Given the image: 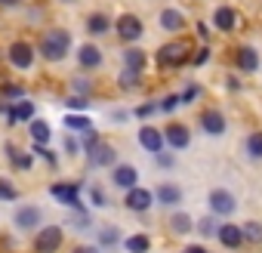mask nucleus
<instances>
[{
	"mask_svg": "<svg viewBox=\"0 0 262 253\" xmlns=\"http://www.w3.org/2000/svg\"><path fill=\"white\" fill-rule=\"evenodd\" d=\"M68 47H71V37H68V31H62V28L47 31V34H43V40H40V53H43L50 62L65 59V56H68Z\"/></svg>",
	"mask_w": 262,
	"mask_h": 253,
	"instance_id": "nucleus-1",
	"label": "nucleus"
},
{
	"mask_svg": "<svg viewBox=\"0 0 262 253\" xmlns=\"http://www.w3.org/2000/svg\"><path fill=\"white\" fill-rule=\"evenodd\" d=\"M188 62V44L176 40V44H164L158 50V65L161 68H176V65H185Z\"/></svg>",
	"mask_w": 262,
	"mask_h": 253,
	"instance_id": "nucleus-2",
	"label": "nucleus"
},
{
	"mask_svg": "<svg viewBox=\"0 0 262 253\" xmlns=\"http://www.w3.org/2000/svg\"><path fill=\"white\" fill-rule=\"evenodd\" d=\"M59 244H62V228H59V225H47V228H40V235L34 238V250H37V253H56Z\"/></svg>",
	"mask_w": 262,
	"mask_h": 253,
	"instance_id": "nucleus-3",
	"label": "nucleus"
},
{
	"mask_svg": "<svg viewBox=\"0 0 262 253\" xmlns=\"http://www.w3.org/2000/svg\"><path fill=\"white\" fill-rule=\"evenodd\" d=\"M114 28H117V34H120V40H126V44H133V40L142 37V22H139L136 16H120V19L114 22Z\"/></svg>",
	"mask_w": 262,
	"mask_h": 253,
	"instance_id": "nucleus-4",
	"label": "nucleus"
},
{
	"mask_svg": "<svg viewBox=\"0 0 262 253\" xmlns=\"http://www.w3.org/2000/svg\"><path fill=\"white\" fill-rule=\"evenodd\" d=\"M210 210H213L216 216H231V213H234V198H231V192L213 188V192H210Z\"/></svg>",
	"mask_w": 262,
	"mask_h": 253,
	"instance_id": "nucleus-5",
	"label": "nucleus"
},
{
	"mask_svg": "<svg viewBox=\"0 0 262 253\" xmlns=\"http://www.w3.org/2000/svg\"><path fill=\"white\" fill-rule=\"evenodd\" d=\"M86 158H90V167H111L117 155H114V149H111V145L96 142V145H90V149H86Z\"/></svg>",
	"mask_w": 262,
	"mask_h": 253,
	"instance_id": "nucleus-6",
	"label": "nucleus"
},
{
	"mask_svg": "<svg viewBox=\"0 0 262 253\" xmlns=\"http://www.w3.org/2000/svg\"><path fill=\"white\" fill-rule=\"evenodd\" d=\"M151 201H155V195H151L148 188H139V185L126 188V207H129V210L142 213V210H148V207H151Z\"/></svg>",
	"mask_w": 262,
	"mask_h": 253,
	"instance_id": "nucleus-7",
	"label": "nucleus"
},
{
	"mask_svg": "<svg viewBox=\"0 0 262 253\" xmlns=\"http://www.w3.org/2000/svg\"><path fill=\"white\" fill-rule=\"evenodd\" d=\"M164 136H167V145L170 149H188V142H191V133H188V126H182V123H170L167 130H164Z\"/></svg>",
	"mask_w": 262,
	"mask_h": 253,
	"instance_id": "nucleus-8",
	"label": "nucleus"
},
{
	"mask_svg": "<svg viewBox=\"0 0 262 253\" xmlns=\"http://www.w3.org/2000/svg\"><path fill=\"white\" fill-rule=\"evenodd\" d=\"M139 142H142V149H148L151 155H161L167 136H164L161 130H155V126H142V130H139Z\"/></svg>",
	"mask_w": 262,
	"mask_h": 253,
	"instance_id": "nucleus-9",
	"label": "nucleus"
},
{
	"mask_svg": "<svg viewBox=\"0 0 262 253\" xmlns=\"http://www.w3.org/2000/svg\"><path fill=\"white\" fill-rule=\"evenodd\" d=\"M237 68L241 71H247V74H253V71H259V53H256V47H250V44H244V47H237Z\"/></svg>",
	"mask_w": 262,
	"mask_h": 253,
	"instance_id": "nucleus-10",
	"label": "nucleus"
},
{
	"mask_svg": "<svg viewBox=\"0 0 262 253\" xmlns=\"http://www.w3.org/2000/svg\"><path fill=\"white\" fill-rule=\"evenodd\" d=\"M50 192H53V198H56L59 204H71V207H80V201H77V192H80V188H77L74 182H56Z\"/></svg>",
	"mask_w": 262,
	"mask_h": 253,
	"instance_id": "nucleus-11",
	"label": "nucleus"
},
{
	"mask_svg": "<svg viewBox=\"0 0 262 253\" xmlns=\"http://www.w3.org/2000/svg\"><path fill=\"white\" fill-rule=\"evenodd\" d=\"M201 126H204L210 136H222L225 133V117L219 111H204L201 114Z\"/></svg>",
	"mask_w": 262,
	"mask_h": 253,
	"instance_id": "nucleus-12",
	"label": "nucleus"
},
{
	"mask_svg": "<svg viewBox=\"0 0 262 253\" xmlns=\"http://www.w3.org/2000/svg\"><path fill=\"white\" fill-rule=\"evenodd\" d=\"M213 25H216L219 31H234V28H237V13H234L231 7H219V10L213 13Z\"/></svg>",
	"mask_w": 262,
	"mask_h": 253,
	"instance_id": "nucleus-13",
	"label": "nucleus"
},
{
	"mask_svg": "<svg viewBox=\"0 0 262 253\" xmlns=\"http://www.w3.org/2000/svg\"><path fill=\"white\" fill-rule=\"evenodd\" d=\"M216 235H219V241H222L225 247H231V250L244 244V228H237V225H231V222L219 225V231H216Z\"/></svg>",
	"mask_w": 262,
	"mask_h": 253,
	"instance_id": "nucleus-14",
	"label": "nucleus"
},
{
	"mask_svg": "<svg viewBox=\"0 0 262 253\" xmlns=\"http://www.w3.org/2000/svg\"><path fill=\"white\" fill-rule=\"evenodd\" d=\"M10 62H13L16 68H31V62H34L31 47H28V44H13V50H10Z\"/></svg>",
	"mask_w": 262,
	"mask_h": 253,
	"instance_id": "nucleus-15",
	"label": "nucleus"
},
{
	"mask_svg": "<svg viewBox=\"0 0 262 253\" xmlns=\"http://www.w3.org/2000/svg\"><path fill=\"white\" fill-rule=\"evenodd\" d=\"M136 179H139L136 167H129V164L114 167V185H120V188H133V185H136Z\"/></svg>",
	"mask_w": 262,
	"mask_h": 253,
	"instance_id": "nucleus-16",
	"label": "nucleus"
},
{
	"mask_svg": "<svg viewBox=\"0 0 262 253\" xmlns=\"http://www.w3.org/2000/svg\"><path fill=\"white\" fill-rule=\"evenodd\" d=\"M182 25H185V16L179 10H164L161 13V28L164 31H179Z\"/></svg>",
	"mask_w": 262,
	"mask_h": 253,
	"instance_id": "nucleus-17",
	"label": "nucleus"
},
{
	"mask_svg": "<svg viewBox=\"0 0 262 253\" xmlns=\"http://www.w3.org/2000/svg\"><path fill=\"white\" fill-rule=\"evenodd\" d=\"M37 219H40V210H37V207H22V210H16V225H19V228H34Z\"/></svg>",
	"mask_w": 262,
	"mask_h": 253,
	"instance_id": "nucleus-18",
	"label": "nucleus"
},
{
	"mask_svg": "<svg viewBox=\"0 0 262 253\" xmlns=\"http://www.w3.org/2000/svg\"><path fill=\"white\" fill-rule=\"evenodd\" d=\"M80 65H83V68H99V65H102V53H99V47H93V44L80 47Z\"/></svg>",
	"mask_w": 262,
	"mask_h": 253,
	"instance_id": "nucleus-19",
	"label": "nucleus"
},
{
	"mask_svg": "<svg viewBox=\"0 0 262 253\" xmlns=\"http://www.w3.org/2000/svg\"><path fill=\"white\" fill-rule=\"evenodd\" d=\"M155 198H158L161 204H179V201H182V192H179V185H170V182H167V185H161V188L155 192Z\"/></svg>",
	"mask_w": 262,
	"mask_h": 253,
	"instance_id": "nucleus-20",
	"label": "nucleus"
},
{
	"mask_svg": "<svg viewBox=\"0 0 262 253\" xmlns=\"http://www.w3.org/2000/svg\"><path fill=\"white\" fill-rule=\"evenodd\" d=\"M31 117H34V105L31 102H19L10 111V123H22V120H31Z\"/></svg>",
	"mask_w": 262,
	"mask_h": 253,
	"instance_id": "nucleus-21",
	"label": "nucleus"
},
{
	"mask_svg": "<svg viewBox=\"0 0 262 253\" xmlns=\"http://www.w3.org/2000/svg\"><path fill=\"white\" fill-rule=\"evenodd\" d=\"M123 62H126V68L142 71V68H145V53H142V50H136V47H129V50L123 53Z\"/></svg>",
	"mask_w": 262,
	"mask_h": 253,
	"instance_id": "nucleus-22",
	"label": "nucleus"
},
{
	"mask_svg": "<svg viewBox=\"0 0 262 253\" xmlns=\"http://www.w3.org/2000/svg\"><path fill=\"white\" fill-rule=\"evenodd\" d=\"M31 136H34L37 145H47L50 142V126H47V120H31Z\"/></svg>",
	"mask_w": 262,
	"mask_h": 253,
	"instance_id": "nucleus-23",
	"label": "nucleus"
},
{
	"mask_svg": "<svg viewBox=\"0 0 262 253\" xmlns=\"http://www.w3.org/2000/svg\"><path fill=\"white\" fill-rule=\"evenodd\" d=\"M148 247H151L148 235H133V238H126V250H129V253H148Z\"/></svg>",
	"mask_w": 262,
	"mask_h": 253,
	"instance_id": "nucleus-24",
	"label": "nucleus"
},
{
	"mask_svg": "<svg viewBox=\"0 0 262 253\" xmlns=\"http://www.w3.org/2000/svg\"><path fill=\"white\" fill-rule=\"evenodd\" d=\"M86 28H90L93 34H105V31H108L111 25H108V19H105L102 13H93V16L86 19Z\"/></svg>",
	"mask_w": 262,
	"mask_h": 253,
	"instance_id": "nucleus-25",
	"label": "nucleus"
},
{
	"mask_svg": "<svg viewBox=\"0 0 262 253\" xmlns=\"http://www.w3.org/2000/svg\"><path fill=\"white\" fill-rule=\"evenodd\" d=\"M170 225H173L176 235H185V231H191V216H188V213H176V216L170 219Z\"/></svg>",
	"mask_w": 262,
	"mask_h": 253,
	"instance_id": "nucleus-26",
	"label": "nucleus"
},
{
	"mask_svg": "<svg viewBox=\"0 0 262 253\" xmlns=\"http://www.w3.org/2000/svg\"><path fill=\"white\" fill-rule=\"evenodd\" d=\"M65 126H71V130H93L90 117H83V114H68L65 117Z\"/></svg>",
	"mask_w": 262,
	"mask_h": 253,
	"instance_id": "nucleus-27",
	"label": "nucleus"
},
{
	"mask_svg": "<svg viewBox=\"0 0 262 253\" xmlns=\"http://www.w3.org/2000/svg\"><path fill=\"white\" fill-rule=\"evenodd\" d=\"M244 238H247L250 244H262V225H259V222H247V225H244Z\"/></svg>",
	"mask_w": 262,
	"mask_h": 253,
	"instance_id": "nucleus-28",
	"label": "nucleus"
},
{
	"mask_svg": "<svg viewBox=\"0 0 262 253\" xmlns=\"http://www.w3.org/2000/svg\"><path fill=\"white\" fill-rule=\"evenodd\" d=\"M247 155H250V158H262V133H250V139H247Z\"/></svg>",
	"mask_w": 262,
	"mask_h": 253,
	"instance_id": "nucleus-29",
	"label": "nucleus"
},
{
	"mask_svg": "<svg viewBox=\"0 0 262 253\" xmlns=\"http://www.w3.org/2000/svg\"><path fill=\"white\" fill-rule=\"evenodd\" d=\"M117 241H120V231H117V228H111V225H108V228H102V235H99V244H105V247H114Z\"/></svg>",
	"mask_w": 262,
	"mask_h": 253,
	"instance_id": "nucleus-30",
	"label": "nucleus"
},
{
	"mask_svg": "<svg viewBox=\"0 0 262 253\" xmlns=\"http://www.w3.org/2000/svg\"><path fill=\"white\" fill-rule=\"evenodd\" d=\"M136 83H139V71L126 68V71L120 74V87H136Z\"/></svg>",
	"mask_w": 262,
	"mask_h": 253,
	"instance_id": "nucleus-31",
	"label": "nucleus"
},
{
	"mask_svg": "<svg viewBox=\"0 0 262 253\" xmlns=\"http://www.w3.org/2000/svg\"><path fill=\"white\" fill-rule=\"evenodd\" d=\"M16 195H19V192H16V188L7 182V179H0V201H13Z\"/></svg>",
	"mask_w": 262,
	"mask_h": 253,
	"instance_id": "nucleus-32",
	"label": "nucleus"
},
{
	"mask_svg": "<svg viewBox=\"0 0 262 253\" xmlns=\"http://www.w3.org/2000/svg\"><path fill=\"white\" fill-rule=\"evenodd\" d=\"M10 158H13L22 170H28V167H31V158H28V155H19V152H13V149H10Z\"/></svg>",
	"mask_w": 262,
	"mask_h": 253,
	"instance_id": "nucleus-33",
	"label": "nucleus"
},
{
	"mask_svg": "<svg viewBox=\"0 0 262 253\" xmlns=\"http://www.w3.org/2000/svg\"><path fill=\"white\" fill-rule=\"evenodd\" d=\"M198 228H201V235H213V231H219V228H216V219H201Z\"/></svg>",
	"mask_w": 262,
	"mask_h": 253,
	"instance_id": "nucleus-34",
	"label": "nucleus"
},
{
	"mask_svg": "<svg viewBox=\"0 0 262 253\" xmlns=\"http://www.w3.org/2000/svg\"><path fill=\"white\" fill-rule=\"evenodd\" d=\"M198 93H201V87H198V83H191V87L182 93V102H194V99H198Z\"/></svg>",
	"mask_w": 262,
	"mask_h": 253,
	"instance_id": "nucleus-35",
	"label": "nucleus"
},
{
	"mask_svg": "<svg viewBox=\"0 0 262 253\" xmlns=\"http://www.w3.org/2000/svg\"><path fill=\"white\" fill-rule=\"evenodd\" d=\"M179 102H182V96H170V99H164V102H161V108H164V111H173Z\"/></svg>",
	"mask_w": 262,
	"mask_h": 253,
	"instance_id": "nucleus-36",
	"label": "nucleus"
},
{
	"mask_svg": "<svg viewBox=\"0 0 262 253\" xmlns=\"http://www.w3.org/2000/svg\"><path fill=\"white\" fill-rule=\"evenodd\" d=\"M90 195H93V204H99V207H105V204H108V198L102 195V188H90Z\"/></svg>",
	"mask_w": 262,
	"mask_h": 253,
	"instance_id": "nucleus-37",
	"label": "nucleus"
},
{
	"mask_svg": "<svg viewBox=\"0 0 262 253\" xmlns=\"http://www.w3.org/2000/svg\"><path fill=\"white\" fill-rule=\"evenodd\" d=\"M207 59H210V50H207V47H201V50L194 53V65H204Z\"/></svg>",
	"mask_w": 262,
	"mask_h": 253,
	"instance_id": "nucleus-38",
	"label": "nucleus"
},
{
	"mask_svg": "<svg viewBox=\"0 0 262 253\" xmlns=\"http://www.w3.org/2000/svg\"><path fill=\"white\" fill-rule=\"evenodd\" d=\"M4 96L7 99H22V87H4Z\"/></svg>",
	"mask_w": 262,
	"mask_h": 253,
	"instance_id": "nucleus-39",
	"label": "nucleus"
},
{
	"mask_svg": "<svg viewBox=\"0 0 262 253\" xmlns=\"http://www.w3.org/2000/svg\"><path fill=\"white\" fill-rule=\"evenodd\" d=\"M155 108H158V105H139V108H136V114H139V117H148Z\"/></svg>",
	"mask_w": 262,
	"mask_h": 253,
	"instance_id": "nucleus-40",
	"label": "nucleus"
},
{
	"mask_svg": "<svg viewBox=\"0 0 262 253\" xmlns=\"http://www.w3.org/2000/svg\"><path fill=\"white\" fill-rule=\"evenodd\" d=\"M158 164H161V167H173V158H170V155H164V152H161V155H158Z\"/></svg>",
	"mask_w": 262,
	"mask_h": 253,
	"instance_id": "nucleus-41",
	"label": "nucleus"
},
{
	"mask_svg": "<svg viewBox=\"0 0 262 253\" xmlns=\"http://www.w3.org/2000/svg\"><path fill=\"white\" fill-rule=\"evenodd\" d=\"M65 152L74 155V152H77V139H65Z\"/></svg>",
	"mask_w": 262,
	"mask_h": 253,
	"instance_id": "nucleus-42",
	"label": "nucleus"
},
{
	"mask_svg": "<svg viewBox=\"0 0 262 253\" xmlns=\"http://www.w3.org/2000/svg\"><path fill=\"white\" fill-rule=\"evenodd\" d=\"M74 253H99V250H96V247H90V244H83V247H77Z\"/></svg>",
	"mask_w": 262,
	"mask_h": 253,
	"instance_id": "nucleus-43",
	"label": "nucleus"
},
{
	"mask_svg": "<svg viewBox=\"0 0 262 253\" xmlns=\"http://www.w3.org/2000/svg\"><path fill=\"white\" fill-rule=\"evenodd\" d=\"M185 253H210V250H204V247H188Z\"/></svg>",
	"mask_w": 262,
	"mask_h": 253,
	"instance_id": "nucleus-44",
	"label": "nucleus"
},
{
	"mask_svg": "<svg viewBox=\"0 0 262 253\" xmlns=\"http://www.w3.org/2000/svg\"><path fill=\"white\" fill-rule=\"evenodd\" d=\"M0 4H4V7H10V4H16V0H0Z\"/></svg>",
	"mask_w": 262,
	"mask_h": 253,
	"instance_id": "nucleus-45",
	"label": "nucleus"
}]
</instances>
